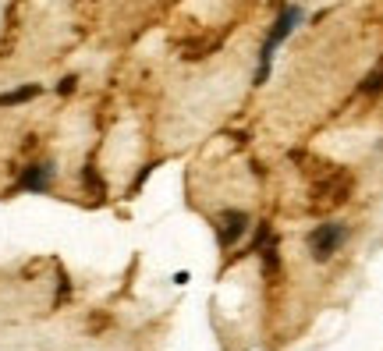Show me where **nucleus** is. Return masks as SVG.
Masks as SVG:
<instances>
[{"mask_svg": "<svg viewBox=\"0 0 383 351\" xmlns=\"http://www.w3.org/2000/svg\"><path fill=\"white\" fill-rule=\"evenodd\" d=\"M302 8L298 4H287L280 15H277V22H273V29H270V36L263 40V50H259V68H256V86H266V79H270V68H273V54L280 50V43L302 25Z\"/></svg>", "mask_w": 383, "mask_h": 351, "instance_id": "nucleus-1", "label": "nucleus"}, {"mask_svg": "<svg viewBox=\"0 0 383 351\" xmlns=\"http://www.w3.org/2000/svg\"><path fill=\"white\" fill-rule=\"evenodd\" d=\"M43 93V86H18V89H8V93H0V107H22V103H29V100H36Z\"/></svg>", "mask_w": 383, "mask_h": 351, "instance_id": "nucleus-5", "label": "nucleus"}, {"mask_svg": "<svg viewBox=\"0 0 383 351\" xmlns=\"http://www.w3.org/2000/svg\"><path fill=\"white\" fill-rule=\"evenodd\" d=\"M86 185H89V188H93L96 195H103V192H107V185H103V181L96 178V167H93V163L86 167Z\"/></svg>", "mask_w": 383, "mask_h": 351, "instance_id": "nucleus-6", "label": "nucleus"}, {"mask_svg": "<svg viewBox=\"0 0 383 351\" xmlns=\"http://www.w3.org/2000/svg\"><path fill=\"white\" fill-rule=\"evenodd\" d=\"M54 178H57V167H54V163H33V167L22 171L18 188H22V192H36V195H43V192L54 188Z\"/></svg>", "mask_w": 383, "mask_h": 351, "instance_id": "nucleus-3", "label": "nucleus"}, {"mask_svg": "<svg viewBox=\"0 0 383 351\" xmlns=\"http://www.w3.org/2000/svg\"><path fill=\"white\" fill-rule=\"evenodd\" d=\"M348 241V227L344 224H319L309 234V252L316 263H326L333 252H341V245Z\"/></svg>", "mask_w": 383, "mask_h": 351, "instance_id": "nucleus-2", "label": "nucleus"}, {"mask_svg": "<svg viewBox=\"0 0 383 351\" xmlns=\"http://www.w3.org/2000/svg\"><path fill=\"white\" fill-rule=\"evenodd\" d=\"M248 224H252V220H248L245 209H227V213H220V224H217V241H220V248H231V245L245 234Z\"/></svg>", "mask_w": 383, "mask_h": 351, "instance_id": "nucleus-4", "label": "nucleus"}, {"mask_svg": "<svg viewBox=\"0 0 383 351\" xmlns=\"http://www.w3.org/2000/svg\"><path fill=\"white\" fill-rule=\"evenodd\" d=\"M75 86H79V79H75V75H68V79H61L57 93H61V96H72V93H75Z\"/></svg>", "mask_w": 383, "mask_h": 351, "instance_id": "nucleus-8", "label": "nucleus"}, {"mask_svg": "<svg viewBox=\"0 0 383 351\" xmlns=\"http://www.w3.org/2000/svg\"><path fill=\"white\" fill-rule=\"evenodd\" d=\"M379 86H383V64H379V71H376V75H369V79L362 82V93H376Z\"/></svg>", "mask_w": 383, "mask_h": 351, "instance_id": "nucleus-7", "label": "nucleus"}]
</instances>
